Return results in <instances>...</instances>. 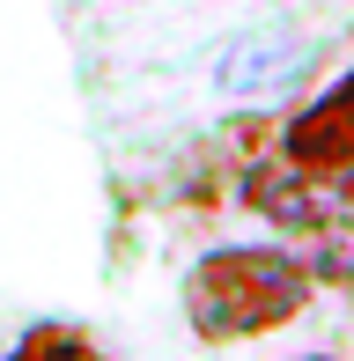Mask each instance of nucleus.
<instances>
[{
	"label": "nucleus",
	"instance_id": "39448f33",
	"mask_svg": "<svg viewBox=\"0 0 354 361\" xmlns=\"http://www.w3.org/2000/svg\"><path fill=\"white\" fill-rule=\"evenodd\" d=\"M295 361H340V354H295Z\"/></svg>",
	"mask_w": 354,
	"mask_h": 361
},
{
	"label": "nucleus",
	"instance_id": "7ed1b4c3",
	"mask_svg": "<svg viewBox=\"0 0 354 361\" xmlns=\"http://www.w3.org/2000/svg\"><path fill=\"white\" fill-rule=\"evenodd\" d=\"M317 59H325L317 37H295V30H251V37H236L229 52L214 59V81L229 96H266V89H281V81H303Z\"/></svg>",
	"mask_w": 354,
	"mask_h": 361
},
{
	"label": "nucleus",
	"instance_id": "f03ea898",
	"mask_svg": "<svg viewBox=\"0 0 354 361\" xmlns=\"http://www.w3.org/2000/svg\"><path fill=\"white\" fill-rule=\"evenodd\" d=\"M281 155L303 170H354V67L317 89L295 118H281Z\"/></svg>",
	"mask_w": 354,
	"mask_h": 361
},
{
	"label": "nucleus",
	"instance_id": "20e7f679",
	"mask_svg": "<svg viewBox=\"0 0 354 361\" xmlns=\"http://www.w3.org/2000/svg\"><path fill=\"white\" fill-rule=\"evenodd\" d=\"M0 361H111V354H104V339H96L89 324H74V317H37V324L15 332V347L0 354Z\"/></svg>",
	"mask_w": 354,
	"mask_h": 361
},
{
	"label": "nucleus",
	"instance_id": "423d86ee",
	"mask_svg": "<svg viewBox=\"0 0 354 361\" xmlns=\"http://www.w3.org/2000/svg\"><path fill=\"white\" fill-rule=\"evenodd\" d=\"M347 295H354V273H347Z\"/></svg>",
	"mask_w": 354,
	"mask_h": 361
},
{
	"label": "nucleus",
	"instance_id": "f257e3e1",
	"mask_svg": "<svg viewBox=\"0 0 354 361\" xmlns=\"http://www.w3.org/2000/svg\"><path fill=\"white\" fill-rule=\"evenodd\" d=\"M317 302V273L288 243H214L185 273V324L200 347L273 339Z\"/></svg>",
	"mask_w": 354,
	"mask_h": 361
}]
</instances>
